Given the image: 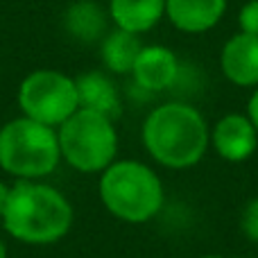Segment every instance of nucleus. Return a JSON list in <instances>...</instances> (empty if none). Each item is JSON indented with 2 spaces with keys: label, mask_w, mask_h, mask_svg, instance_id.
Instances as JSON below:
<instances>
[{
  "label": "nucleus",
  "mask_w": 258,
  "mask_h": 258,
  "mask_svg": "<svg viewBox=\"0 0 258 258\" xmlns=\"http://www.w3.org/2000/svg\"><path fill=\"white\" fill-rule=\"evenodd\" d=\"M209 143L211 132L204 116L188 102H165L143 122V145L165 168L183 170L197 165Z\"/></svg>",
  "instance_id": "nucleus-1"
},
{
  "label": "nucleus",
  "mask_w": 258,
  "mask_h": 258,
  "mask_svg": "<svg viewBox=\"0 0 258 258\" xmlns=\"http://www.w3.org/2000/svg\"><path fill=\"white\" fill-rule=\"evenodd\" d=\"M3 224L9 236L25 245H52L71 231L73 206L57 188L18 181L9 188Z\"/></svg>",
  "instance_id": "nucleus-2"
},
{
  "label": "nucleus",
  "mask_w": 258,
  "mask_h": 258,
  "mask_svg": "<svg viewBox=\"0 0 258 258\" xmlns=\"http://www.w3.org/2000/svg\"><path fill=\"white\" fill-rule=\"evenodd\" d=\"M61 161L57 129L21 116L0 127V168L21 181L54 172Z\"/></svg>",
  "instance_id": "nucleus-3"
},
{
  "label": "nucleus",
  "mask_w": 258,
  "mask_h": 258,
  "mask_svg": "<svg viewBox=\"0 0 258 258\" xmlns=\"http://www.w3.org/2000/svg\"><path fill=\"white\" fill-rule=\"evenodd\" d=\"M100 200L109 213L125 222H145L163 204V186L141 161H113L100 177Z\"/></svg>",
  "instance_id": "nucleus-4"
},
{
  "label": "nucleus",
  "mask_w": 258,
  "mask_h": 258,
  "mask_svg": "<svg viewBox=\"0 0 258 258\" xmlns=\"http://www.w3.org/2000/svg\"><path fill=\"white\" fill-rule=\"evenodd\" d=\"M61 159L80 172H102L113 163L118 134L113 120L102 113L77 109L57 132Z\"/></svg>",
  "instance_id": "nucleus-5"
},
{
  "label": "nucleus",
  "mask_w": 258,
  "mask_h": 258,
  "mask_svg": "<svg viewBox=\"0 0 258 258\" xmlns=\"http://www.w3.org/2000/svg\"><path fill=\"white\" fill-rule=\"evenodd\" d=\"M18 107L23 116L41 125H63L80 109L75 80L50 68L30 73L18 89Z\"/></svg>",
  "instance_id": "nucleus-6"
},
{
  "label": "nucleus",
  "mask_w": 258,
  "mask_h": 258,
  "mask_svg": "<svg viewBox=\"0 0 258 258\" xmlns=\"http://www.w3.org/2000/svg\"><path fill=\"white\" fill-rule=\"evenodd\" d=\"M134 84L145 93H161L177 86L181 75V63L177 54L165 45H143L138 59L132 68Z\"/></svg>",
  "instance_id": "nucleus-7"
},
{
  "label": "nucleus",
  "mask_w": 258,
  "mask_h": 258,
  "mask_svg": "<svg viewBox=\"0 0 258 258\" xmlns=\"http://www.w3.org/2000/svg\"><path fill=\"white\" fill-rule=\"evenodd\" d=\"M220 71L240 89H256L258 86V36L238 34L229 36L220 50Z\"/></svg>",
  "instance_id": "nucleus-8"
},
{
  "label": "nucleus",
  "mask_w": 258,
  "mask_h": 258,
  "mask_svg": "<svg viewBox=\"0 0 258 258\" xmlns=\"http://www.w3.org/2000/svg\"><path fill=\"white\" fill-rule=\"evenodd\" d=\"M211 143L224 161L240 163L247 161L258 147V132L242 113H227L215 122L211 132Z\"/></svg>",
  "instance_id": "nucleus-9"
},
{
  "label": "nucleus",
  "mask_w": 258,
  "mask_h": 258,
  "mask_svg": "<svg viewBox=\"0 0 258 258\" xmlns=\"http://www.w3.org/2000/svg\"><path fill=\"white\" fill-rule=\"evenodd\" d=\"M229 0H165V18L186 34H204L224 18Z\"/></svg>",
  "instance_id": "nucleus-10"
},
{
  "label": "nucleus",
  "mask_w": 258,
  "mask_h": 258,
  "mask_svg": "<svg viewBox=\"0 0 258 258\" xmlns=\"http://www.w3.org/2000/svg\"><path fill=\"white\" fill-rule=\"evenodd\" d=\"M77 86V100H80V109H89V111L102 113L109 120H116L122 111L120 93L113 80L102 71H89L75 80Z\"/></svg>",
  "instance_id": "nucleus-11"
},
{
  "label": "nucleus",
  "mask_w": 258,
  "mask_h": 258,
  "mask_svg": "<svg viewBox=\"0 0 258 258\" xmlns=\"http://www.w3.org/2000/svg\"><path fill=\"white\" fill-rule=\"evenodd\" d=\"M109 18L118 30L141 36L165 18V0H109Z\"/></svg>",
  "instance_id": "nucleus-12"
},
{
  "label": "nucleus",
  "mask_w": 258,
  "mask_h": 258,
  "mask_svg": "<svg viewBox=\"0 0 258 258\" xmlns=\"http://www.w3.org/2000/svg\"><path fill=\"white\" fill-rule=\"evenodd\" d=\"M63 27L80 43H95L109 32V12L93 0H77L63 14Z\"/></svg>",
  "instance_id": "nucleus-13"
},
{
  "label": "nucleus",
  "mask_w": 258,
  "mask_h": 258,
  "mask_svg": "<svg viewBox=\"0 0 258 258\" xmlns=\"http://www.w3.org/2000/svg\"><path fill=\"white\" fill-rule=\"evenodd\" d=\"M100 43H102L100 45V57H102L104 68L113 75H132L138 52L143 50L141 36L116 27V30L107 32V36Z\"/></svg>",
  "instance_id": "nucleus-14"
},
{
  "label": "nucleus",
  "mask_w": 258,
  "mask_h": 258,
  "mask_svg": "<svg viewBox=\"0 0 258 258\" xmlns=\"http://www.w3.org/2000/svg\"><path fill=\"white\" fill-rule=\"evenodd\" d=\"M238 25L242 34L258 36V0H249L238 12Z\"/></svg>",
  "instance_id": "nucleus-15"
},
{
  "label": "nucleus",
  "mask_w": 258,
  "mask_h": 258,
  "mask_svg": "<svg viewBox=\"0 0 258 258\" xmlns=\"http://www.w3.org/2000/svg\"><path fill=\"white\" fill-rule=\"evenodd\" d=\"M242 231L247 233L249 240L258 242V197L247 204L245 213H242Z\"/></svg>",
  "instance_id": "nucleus-16"
},
{
  "label": "nucleus",
  "mask_w": 258,
  "mask_h": 258,
  "mask_svg": "<svg viewBox=\"0 0 258 258\" xmlns=\"http://www.w3.org/2000/svg\"><path fill=\"white\" fill-rule=\"evenodd\" d=\"M245 116L249 118V122L256 127V132H258V86L251 91L249 100H247V113Z\"/></svg>",
  "instance_id": "nucleus-17"
},
{
  "label": "nucleus",
  "mask_w": 258,
  "mask_h": 258,
  "mask_svg": "<svg viewBox=\"0 0 258 258\" xmlns=\"http://www.w3.org/2000/svg\"><path fill=\"white\" fill-rule=\"evenodd\" d=\"M7 197H9V188L0 181V220H3V213H5V206H7Z\"/></svg>",
  "instance_id": "nucleus-18"
},
{
  "label": "nucleus",
  "mask_w": 258,
  "mask_h": 258,
  "mask_svg": "<svg viewBox=\"0 0 258 258\" xmlns=\"http://www.w3.org/2000/svg\"><path fill=\"white\" fill-rule=\"evenodd\" d=\"M0 258H7V247H5L3 240H0Z\"/></svg>",
  "instance_id": "nucleus-19"
},
{
  "label": "nucleus",
  "mask_w": 258,
  "mask_h": 258,
  "mask_svg": "<svg viewBox=\"0 0 258 258\" xmlns=\"http://www.w3.org/2000/svg\"><path fill=\"white\" fill-rule=\"evenodd\" d=\"M204 258H222V256H204Z\"/></svg>",
  "instance_id": "nucleus-20"
}]
</instances>
